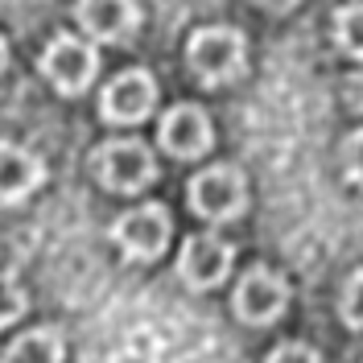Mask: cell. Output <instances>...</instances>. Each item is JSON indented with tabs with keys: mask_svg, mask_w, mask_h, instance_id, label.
<instances>
[{
	"mask_svg": "<svg viewBox=\"0 0 363 363\" xmlns=\"http://www.w3.org/2000/svg\"><path fill=\"white\" fill-rule=\"evenodd\" d=\"M21 314H25V294H21V285H17L9 272H0V326L17 322Z\"/></svg>",
	"mask_w": 363,
	"mask_h": 363,
	"instance_id": "15",
	"label": "cell"
},
{
	"mask_svg": "<svg viewBox=\"0 0 363 363\" xmlns=\"http://www.w3.org/2000/svg\"><path fill=\"white\" fill-rule=\"evenodd\" d=\"M264 363H322V359H318L314 347H306V342H281Z\"/></svg>",
	"mask_w": 363,
	"mask_h": 363,
	"instance_id": "16",
	"label": "cell"
},
{
	"mask_svg": "<svg viewBox=\"0 0 363 363\" xmlns=\"http://www.w3.org/2000/svg\"><path fill=\"white\" fill-rule=\"evenodd\" d=\"M186 62H190V70L203 79L206 87H223V83H235L248 70V42H244L240 29L211 25V29H199L190 38Z\"/></svg>",
	"mask_w": 363,
	"mask_h": 363,
	"instance_id": "1",
	"label": "cell"
},
{
	"mask_svg": "<svg viewBox=\"0 0 363 363\" xmlns=\"http://www.w3.org/2000/svg\"><path fill=\"white\" fill-rule=\"evenodd\" d=\"M42 74L50 79V87L62 95H79L91 87V79L99 74V54L95 45L74 38V33H58L54 42L42 50Z\"/></svg>",
	"mask_w": 363,
	"mask_h": 363,
	"instance_id": "3",
	"label": "cell"
},
{
	"mask_svg": "<svg viewBox=\"0 0 363 363\" xmlns=\"http://www.w3.org/2000/svg\"><path fill=\"white\" fill-rule=\"evenodd\" d=\"M74 13L95 42H128L140 25L136 0H79Z\"/></svg>",
	"mask_w": 363,
	"mask_h": 363,
	"instance_id": "10",
	"label": "cell"
},
{
	"mask_svg": "<svg viewBox=\"0 0 363 363\" xmlns=\"http://www.w3.org/2000/svg\"><path fill=\"white\" fill-rule=\"evenodd\" d=\"M169 211L161 203H145V206H133L124 211L112 227V240L124 248L128 260H157L165 244H169Z\"/></svg>",
	"mask_w": 363,
	"mask_h": 363,
	"instance_id": "5",
	"label": "cell"
},
{
	"mask_svg": "<svg viewBox=\"0 0 363 363\" xmlns=\"http://www.w3.org/2000/svg\"><path fill=\"white\" fill-rule=\"evenodd\" d=\"M190 206L203 215V219H215V223H227L235 215H244L248 206V182L235 165H211L199 178L190 182Z\"/></svg>",
	"mask_w": 363,
	"mask_h": 363,
	"instance_id": "4",
	"label": "cell"
},
{
	"mask_svg": "<svg viewBox=\"0 0 363 363\" xmlns=\"http://www.w3.org/2000/svg\"><path fill=\"white\" fill-rule=\"evenodd\" d=\"M91 169L116 194H136L157 178V161L145 140H104L91 157Z\"/></svg>",
	"mask_w": 363,
	"mask_h": 363,
	"instance_id": "2",
	"label": "cell"
},
{
	"mask_svg": "<svg viewBox=\"0 0 363 363\" xmlns=\"http://www.w3.org/2000/svg\"><path fill=\"white\" fill-rule=\"evenodd\" d=\"M285 306H289V285H285L281 272L256 264V269H248L240 277V285H235V314H240V322L269 326V322H277L285 314Z\"/></svg>",
	"mask_w": 363,
	"mask_h": 363,
	"instance_id": "6",
	"label": "cell"
},
{
	"mask_svg": "<svg viewBox=\"0 0 363 363\" xmlns=\"http://www.w3.org/2000/svg\"><path fill=\"white\" fill-rule=\"evenodd\" d=\"M45 178L42 157H33L29 149L13 145V140H0V203L13 206L25 203Z\"/></svg>",
	"mask_w": 363,
	"mask_h": 363,
	"instance_id": "11",
	"label": "cell"
},
{
	"mask_svg": "<svg viewBox=\"0 0 363 363\" xmlns=\"http://www.w3.org/2000/svg\"><path fill=\"white\" fill-rule=\"evenodd\" d=\"M339 314H342V322H347L351 330H359V335H363V269L351 272V281L342 285Z\"/></svg>",
	"mask_w": 363,
	"mask_h": 363,
	"instance_id": "14",
	"label": "cell"
},
{
	"mask_svg": "<svg viewBox=\"0 0 363 363\" xmlns=\"http://www.w3.org/2000/svg\"><path fill=\"white\" fill-rule=\"evenodd\" d=\"M231 244L219 240L215 231H203V235H190L182 244V256H178V277L190 285V289H215L231 272Z\"/></svg>",
	"mask_w": 363,
	"mask_h": 363,
	"instance_id": "8",
	"label": "cell"
},
{
	"mask_svg": "<svg viewBox=\"0 0 363 363\" xmlns=\"http://www.w3.org/2000/svg\"><path fill=\"white\" fill-rule=\"evenodd\" d=\"M9 67V45H4V38H0V70Z\"/></svg>",
	"mask_w": 363,
	"mask_h": 363,
	"instance_id": "20",
	"label": "cell"
},
{
	"mask_svg": "<svg viewBox=\"0 0 363 363\" xmlns=\"http://www.w3.org/2000/svg\"><path fill=\"white\" fill-rule=\"evenodd\" d=\"M157 108V83L149 70H124L104 87L99 112L108 124H140L149 120V112Z\"/></svg>",
	"mask_w": 363,
	"mask_h": 363,
	"instance_id": "7",
	"label": "cell"
},
{
	"mask_svg": "<svg viewBox=\"0 0 363 363\" xmlns=\"http://www.w3.org/2000/svg\"><path fill=\"white\" fill-rule=\"evenodd\" d=\"M256 4H264L269 13H285V9H294L297 0H256Z\"/></svg>",
	"mask_w": 363,
	"mask_h": 363,
	"instance_id": "19",
	"label": "cell"
},
{
	"mask_svg": "<svg viewBox=\"0 0 363 363\" xmlns=\"http://www.w3.org/2000/svg\"><path fill=\"white\" fill-rule=\"evenodd\" d=\"M347 99H351V104H355V108L363 112V70L347 79Z\"/></svg>",
	"mask_w": 363,
	"mask_h": 363,
	"instance_id": "18",
	"label": "cell"
},
{
	"mask_svg": "<svg viewBox=\"0 0 363 363\" xmlns=\"http://www.w3.org/2000/svg\"><path fill=\"white\" fill-rule=\"evenodd\" d=\"M62 355H67L62 335L54 326H38V330L17 335V342H9L0 363H62Z\"/></svg>",
	"mask_w": 363,
	"mask_h": 363,
	"instance_id": "12",
	"label": "cell"
},
{
	"mask_svg": "<svg viewBox=\"0 0 363 363\" xmlns=\"http://www.w3.org/2000/svg\"><path fill=\"white\" fill-rule=\"evenodd\" d=\"M347 174L363 186V133H355L347 140Z\"/></svg>",
	"mask_w": 363,
	"mask_h": 363,
	"instance_id": "17",
	"label": "cell"
},
{
	"mask_svg": "<svg viewBox=\"0 0 363 363\" xmlns=\"http://www.w3.org/2000/svg\"><path fill=\"white\" fill-rule=\"evenodd\" d=\"M335 42L342 45V54L363 58V4H342L335 13Z\"/></svg>",
	"mask_w": 363,
	"mask_h": 363,
	"instance_id": "13",
	"label": "cell"
},
{
	"mask_svg": "<svg viewBox=\"0 0 363 363\" xmlns=\"http://www.w3.org/2000/svg\"><path fill=\"white\" fill-rule=\"evenodd\" d=\"M211 145H215V128H211V120L199 104H178V108L165 112V120H161V149L165 153L194 161L203 157Z\"/></svg>",
	"mask_w": 363,
	"mask_h": 363,
	"instance_id": "9",
	"label": "cell"
}]
</instances>
